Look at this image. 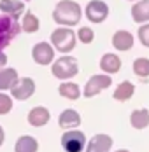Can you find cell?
Here are the masks:
<instances>
[{"mask_svg":"<svg viewBox=\"0 0 149 152\" xmlns=\"http://www.w3.org/2000/svg\"><path fill=\"white\" fill-rule=\"evenodd\" d=\"M81 18H83L81 5L74 0H60L56 7L53 9V21H56L61 26L72 28L75 25H79Z\"/></svg>","mask_w":149,"mask_h":152,"instance_id":"1","label":"cell"},{"mask_svg":"<svg viewBox=\"0 0 149 152\" xmlns=\"http://www.w3.org/2000/svg\"><path fill=\"white\" fill-rule=\"evenodd\" d=\"M75 42H77V33H74L69 26H60L51 33V46L63 54L70 53L75 47Z\"/></svg>","mask_w":149,"mask_h":152,"instance_id":"2","label":"cell"},{"mask_svg":"<svg viewBox=\"0 0 149 152\" xmlns=\"http://www.w3.org/2000/svg\"><path fill=\"white\" fill-rule=\"evenodd\" d=\"M79 72V65L74 56H61L56 61L51 63V74L60 79V80H67L70 77H75Z\"/></svg>","mask_w":149,"mask_h":152,"instance_id":"3","label":"cell"},{"mask_svg":"<svg viewBox=\"0 0 149 152\" xmlns=\"http://www.w3.org/2000/svg\"><path fill=\"white\" fill-rule=\"evenodd\" d=\"M21 31L19 21L13 19L11 16L2 14L0 16V51L5 49Z\"/></svg>","mask_w":149,"mask_h":152,"instance_id":"4","label":"cell"},{"mask_svg":"<svg viewBox=\"0 0 149 152\" xmlns=\"http://www.w3.org/2000/svg\"><path fill=\"white\" fill-rule=\"evenodd\" d=\"M109 16V5L105 4L104 0H91L86 5V18L88 21L95 23V25H100L104 23Z\"/></svg>","mask_w":149,"mask_h":152,"instance_id":"5","label":"cell"},{"mask_svg":"<svg viewBox=\"0 0 149 152\" xmlns=\"http://www.w3.org/2000/svg\"><path fill=\"white\" fill-rule=\"evenodd\" d=\"M112 84V79L109 75H91L89 77V80L86 82V86H84V98H93V96H97L98 93H102L104 89H107L109 86Z\"/></svg>","mask_w":149,"mask_h":152,"instance_id":"6","label":"cell"},{"mask_svg":"<svg viewBox=\"0 0 149 152\" xmlns=\"http://www.w3.org/2000/svg\"><path fill=\"white\" fill-rule=\"evenodd\" d=\"M32 58L37 65H51L55 60V47L49 42H37L32 49Z\"/></svg>","mask_w":149,"mask_h":152,"instance_id":"7","label":"cell"},{"mask_svg":"<svg viewBox=\"0 0 149 152\" xmlns=\"http://www.w3.org/2000/svg\"><path fill=\"white\" fill-rule=\"evenodd\" d=\"M84 143H86V138H84V133L81 131L69 129V133H63L61 137V147L65 149V152H83Z\"/></svg>","mask_w":149,"mask_h":152,"instance_id":"8","label":"cell"},{"mask_svg":"<svg viewBox=\"0 0 149 152\" xmlns=\"http://www.w3.org/2000/svg\"><path fill=\"white\" fill-rule=\"evenodd\" d=\"M11 93L16 100H28L30 96L35 93V82L30 79V77H23V79H18L14 86L11 88Z\"/></svg>","mask_w":149,"mask_h":152,"instance_id":"9","label":"cell"},{"mask_svg":"<svg viewBox=\"0 0 149 152\" xmlns=\"http://www.w3.org/2000/svg\"><path fill=\"white\" fill-rule=\"evenodd\" d=\"M0 11L19 21V18L25 14V4L23 0H0Z\"/></svg>","mask_w":149,"mask_h":152,"instance_id":"10","label":"cell"},{"mask_svg":"<svg viewBox=\"0 0 149 152\" xmlns=\"http://www.w3.org/2000/svg\"><path fill=\"white\" fill-rule=\"evenodd\" d=\"M112 46L118 51H130L134 47V35L128 30H118L112 35Z\"/></svg>","mask_w":149,"mask_h":152,"instance_id":"11","label":"cell"},{"mask_svg":"<svg viewBox=\"0 0 149 152\" xmlns=\"http://www.w3.org/2000/svg\"><path fill=\"white\" fill-rule=\"evenodd\" d=\"M112 147V138L109 135H95L89 140L86 152H109Z\"/></svg>","mask_w":149,"mask_h":152,"instance_id":"12","label":"cell"},{"mask_svg":"<svg viewBox=\"0 0 149 152\" xmlns=\"http://www.w3.org/2000/svg\"><path fill=\"white\" fill-rule=\"evenodd\" d=\"M58 124L63 129H74L81 124V115H79V112H75L72 108H67V110H63L60 114Z\"/></svg>","mask_w":149,"mask_h":152,"instance_id":"13","label":"cell"},{"mask_svg":"<svg viewBox=\"0 0 149 152\" xmlns=\"http://www.w3.org/2000/svg\"><path fill=\"white\" fill-rule=\"evenodd\" d=\"M49 117H51V114H49V110L46 107H35L28 112V122L35 128H41V126L47 124Z\"/></svg>","mask_w":149,"mask_h":152,"instance_id":"14","label":"cell"},{"mask_svg":"<svg viewBox=\"0 0 149 152\" xmlns=\"http://www.w3.org/2000/svg\"><path fill=\"white\" fill-rule=\"evenodd\" d=\"M132 19L135 23H148L149 21V0H137L132 7Z\"/></svg>","mask_w":149,"mask_h":152,"instance_id":"15","label":"cell"},{"mask_svg":"<svg viewBox=\"0 0 149 152\" xmlns=\"http://www.w3.org/2000/svg\"><path fill=\"white\" fill-rule=\"evenodd\" d=\"M100 68L104 70L105 74H118L119 68H121V60H119L118 54H112V53H107L102 56L100 60Z\"/></svg>","mask_w":149,"mask_h":152,"instance_id":"16","label":"cell"},{"mask_svg":"<svg viewBox=\"0 0 149 152\" xmlns=\"http://www.w3.org/2000/svg\"><path fill=\"white\" fill-rule=\"evenodd\" d=\"M18 72L16 68H0V91H5V89H11L18 82Z\"/></svg>","mask_w":149,"mask_h":152,"instance_id":"17","label":"cell"},{"mask_svg":"<svg viewBox=\"0 0 149 152\" xmlns=\"http://www.w3.org/2000/svg\"><path fill=\"white\" fill-rule=\"evenodd\" d=\"M130 122L135 129H144L149 126V110L148 108H139L134 110L130 115Z\"/></svg>","mask_w":149,"mask_h":152,"instance_id":"18","label":"cell"},{"mask_svg":"<svg viewBox=\"0 0 149 152\" xmlns=\"http://www.w3.org/2000/svg\"><path fill=\"white\" fill-rule=\"evenodd\" d=\"M134 91H135L134 84L130 80H123L118 88H116V91H114L112 96H114L116 102H126V100H130L134 96Z\"/></svg>","mask_w":149,"mask_h":152,"instance_id":"19","label":"cell"},{"mask_svg":"<svg viewBox=\"0 0 149 152\" xmlns=\"http://www.w3.org/2000/svg\"><path fill=\"white\" fill-rule=\"evenodd\" d=\"M21 30L27 31V33H35V31H39L41 28V21H39V18L33 14V12H25L23 14V19H21Z\"/></svg>","mask_w":149,"mask_h":152,"instance_id":"20","label":"cell"},{"mask_svg":"<svg viewBox=\"0 0 149 152\" xmlns=\"http://www.w3.org/2000/svg\"><path fill=\"white\" fill-rule=\"evenodd\" d=\"M58 93H60V96H63L67 100H77L83 91L79 89V86L75 82H61L58 88Z\"/></svg>","mask_w":149,"mask_h":152,"instance_id":"21","label":"cell"},{"mask_svg":"<svg viewBox=\"0 0 149 152\" xmlns=\"http://www.w3.org/2000/svg\"><path fill=\"white\" fill-rule=\"evenodd\" d=\"M39 149V143H37V140L33 137H21L18 142H16V147L14 151L16 152H37Z\"/></svg>","mask_w":149,"mask_h":152,"instance_id":"22","label":"cell"},{"mask_svg":"<svg viewBox=\"0 0 149 152\" xmlns=\"http://www.w3.org/2000/svg\"><path fill=\"white\" fill-rule=\"evenodd\" d=\"M134 72L139 77H149V60L148 58H137L134 61Z\"/></svg>","mask_w":149,"mask_h":152,"instance_id":"23","label":"cell"},{"mask_svg":"<svg viewBox=\"0 0 149 152\" xmlns=\"http://www.w3.org/2000/svg\"><path fill=\"white\" fill-rule=\"evenodd\" d=\"M77 39L83 42V44H91L95 40V31L91 30L89 26H81L77 31Z\"/></svg>","mask_w":149,"mask_h":152,"instance_id":"24","label":"cell"},{"mask_svg":"<svg viewBox=\"0 0 149 152\" xmlns=\"http://www.w3.org/2000/svg\"><path fill=\"white\" fill-rule=\"evenodd\" d=\"M11 110H13V100H11V96L0 93V115L9 114Z\"/></svg>","mask_w":149,"mask_h":152,"instance_id":"25","label":"cell"},{"mask_svg":"<svg viewBox=\"0 0 149 152\" xmlns=\"http://www.w3.org/2000/svg\"><path fill=\"white\" fill-rule=\"evenodd\" d=\"M137 35H139L140 44L146 46V47H149V23L140 25V26H139V31H137Z\"/></svg>","mask_w":149,"mask_h":152,"instance_id":"26","label":"cell"},{"mask_svg":"<svg viewBox=\"0 0 149 152\" xmlns=\"http://www.w3.org/2000/svg\"><path fill=\"white\" fill-rule=\"evenodd\" d=\"M5 63H7V54H5L4 51H0V68H4Z\"/></svg>","mask_w":149,"mask_h":152,"instance_id":"27","label":"cell"},{"mask_svg":"<svg viewBox=\"0 0 149 152\" xmlns=\"http://www.w3.org/2000/svg\"><path fill=\"white\" fill-rule=\"evenodd\" d=\"M4 140H5V133H4V128L0 126V145L4 143Z\"/></svg>","mask_w":149,"mask_h":152,"instance_id":"28","label":"cell"},{"mask_svg":"<svg viewBox=\"0 0 149 152\" xmlns=\"http://www.w3.org/2000/svg\"><path fill=\"white\" fill-rule=\"evenodd\" d=\"M116 152H128V151H125V149H121V151H116Z\"/></svg>","mask_w":149,"mask_h":152,"instance_id":"29","label":"cell"},{"mask_svg":"<svg viewBox=\"0 0 149 152\" xmlns=\"http://www.w3.org/2000/svg\"><path fill=\"white\" fill-rule=\"evenodd\" d=\"M128 2H137V0H128Z\"/></svg>","mask_w":149,"mask_h":152,"instance_id":"30","label":"cell"}]
</instances>
